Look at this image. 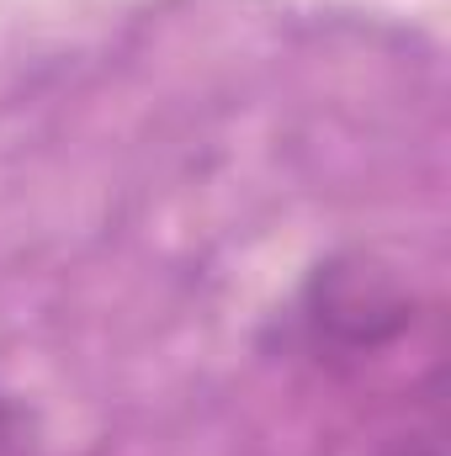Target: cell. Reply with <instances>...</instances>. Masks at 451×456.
<instances>
[{
	"mask_svg": "<svg viewBox=\"0 0 451 456\" xmlns=\"http://www.w3.org/2000/svg\"><path fill=\"white\" fill-rule=\"evenodd\" d=\"M409 324V281L366 249H340L319 260L298 292V330L319 361H366L404 340Z\"/></svg>",
	"mask_w": 451,
	"mask_h": 456,
	"instance_id": "6da1fadb",
	"label": "cell"
},
{
	"mask_svg": "<svg viewBox=\"0 0 451 456\" xmlns=\"http://www.w3.org/2000/svg\"><path fill=\"white\" fill-rule=\"evenodd\" d=\"M27 436H32L27 409H21L11 393H0V456H21L27 452Z\"/></svg>",
	"mask_w": 451,
	"mask_h": 456,
	"instance_id": "7a4b0ae2",
	"label": "cell"
},
{
	"mask_svg": "<svg viewBox=\"0 0 451 456\" xmlns=\"http://www.w3.org/2000/svg\"><path fill=\"white\" fill-rule=\"evenodd\" d=\"M388 456H436V441H430V436H414V441L404 436V441H398Z\"/></svg>",
	"mask_w": 451,
	"mask_h": 456,
	"instance_id": "3957f363",
	"label": "cell"
}]
</instances>
